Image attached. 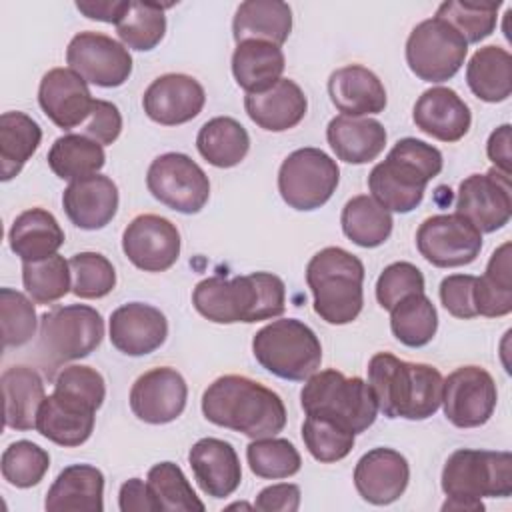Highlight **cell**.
Returning <instances> with one entry per match:
<instances>
[{"label":"cell","instance_id":"4","mask_svg":"<svg viewBox=\"0 0 512 512\" xmlns=\"http://www.w3.org/2000/svg\"><path fill=\"white\" fill-rule=\"evenodd\" d=\"M442 152L418 138L398 140L368 174L372 198L388 212L408 214L420 206L426 184L442 172Z\"/></svg>","mask_w":512,"mask_h":512},{"label":"cell","instance_id":"33","mask_svg":"<svg viewBox=\"0 0 512 512\" xmlns=\"http://www.w3.org/2000/svg\"><path fill=\"white\" fill-rule=\"evenodd\" d=\"M8 242L22 262H36L58 254L64 244V230L52 212L28 208L12 222Z\"/></svg>","mask_w":512,"mask_h":512},{"label":"cell","instance_id":"57","mask_svg":"<svg viewBox=\"0 0 512 512\" xmlns=\"http://www.w3.org/2000/svg\"><path fill=\"white\" fill-rule=\"evenodd\" d=\"M512 128L510 124H502L498 126L488 142H486V154L488 158L494 162V168L510 174V160H512V154H510V142H512Z\"/></svg>","mask_w":512,"mask_h":512},{"label":"cell","instance_id":"24","mask_svg":"<svg viewBox=\"0 0 512 512\" xmlns=\"http://www.w3.org/2000/svg\"><path fill=\"white\" fill-rule=\"evenodd\" d=\"M188 462L200 490L212 498H226L242 482V466L234 446L220 438H200L188 452Z\"/></svg>","mask_w":512,"mask_h":512},{"label":"cell","instance_id":"50","mask_svg":"<svg viewBox=\"0 0 512 512\" xmlns=\"http://www.w3.org/2000/svg\"><path fill=\"white\" fill-rule=\"evenodd\" d=\"M34 300L14 288H0V322L4 348H18L36 334L38 318Z\"/></svg>","mask_w":512,"mask_h":512},{"label":"cell","instance_id":"28","mask_svg":"<svg viewBox=\"0 0 512 512\" xmlns=\"http://www.w3.org/2000/svg\"><path fill=\"white\" fill-rule=\"evenodd\" d=\"M244 108L248 118L262 130L284 132L298 126L308 110L304 90L290 78H280L272 88L246 94Z\"/></svg>","mask_w":512,"mask_h":512},{"label":"cell","instance_id":"18","mask_svg":"<svg viewBox=\"0 0 512 512\" xmlns=\"http://www.w3.org/2000/svg\"><path fill=\"white\" fill-rule=\"evenodd\" d=\"M180 232L176 224L158 214H140L122 234L124 256L144 272H164L180 256Z\"/></svg>","mask_w":512,"mask_h":512},{"label":"cell","instance_id":"40","mask_svg":"<svg viewBox=\"0 0 512 512\" xmlns=\"http://www.w3.org/2000/svg\"><path fill=\"white\" fill-rule=\"evenodd\" d=\"M106 164L102 144L84 134H64L48 150V166L62 180H80Z\"/></svg>","mask_w":512,"mask_h":512},{"label":"cell","instance_id":"1","mask_svg":"<svg viewBox=\"0 0 512 512\" xmlns=\"http://www.w3.org/2000/svg\"><path fill=\"white\" fill-rule=\"evenodd\" d=\"M202 414L208 422L252 440L276 436L286 426L282 398L242 374H226L208 384L202 394Z\"/></svg>","mask_w":512,"mask_h":512},{"label":"cell","instance_id":"15","mask_svg":"<svg viewBox=\"0 0 512 512\" xmlns=\"http://www.w3.org/2000/svg\"><path fill=\"white\" fill-rule=\"evenodd\" d=\"M68 66L88 84L100 88L122 86L132 74L128 48L102 32H78L66 48Z\"/></svg>","mask_w":512,"mask_h":512},{"label":"cell","instance_id":"38","mask_svg":"<svg viewBox=\"0 0 512 512\" xmlns=\"http://www.w3.org/2000/svg\"><path fill=\"white\" fill-rule=\"evenodd\" d=\"M474 306L478 316L500 318L512 312V262L510 242L498 246L474 286Z\"/></svg>","mask_w":512,"mask_h":512},{"label":"cell","instance_id":"6","mask_svg":"<svg viewBox=\"0 0 512 512\" xmlns=\"http://www.w3.org/2000/svg\"><path fill=\"white\" fill-rule=\"evenodd\" d=\"M314 312L328 324L342 326L358 318L364 306V264L340 246L316 252L306 266Z\"/></svg>","mask_w":512,"mask_h":512},{"label":"cell","instance_id":"2","mask_svg":"<svg viewBox=\"0 0 512 512\" xmlns=\"http://www.w3.org/2000/svg\"><path fill=\"white\" fill-rule=\"evenodd\" d=\"M192 304L210 322L252 324L282 316L286 286L272 272H252L234 278L210 276L196 284Z\"/></svg>","mask_w":512,"mask_h":512},{"label":"cell","instance_id":"12","mask_svg":"<svg viewBox=\"0 0 512 512\" xmlns=\"http://www.w3.org/2000/svg\"><path fill=\"white\" fill-rule=\"evenodd\" d=\"M146 186L160 204L180 214H198L210 198L206 172L182 152L156 156L148 166Z\"/></svg>","mask_w":512,"mask_h":512},{"label":"cell","instance_id":"7","mask_svg":"<svg viewBox=\"0 0 512 512\" xmlns=\"http://www.w3.org/2000/svg\"><path fill=\"white\" fill-rule=\"evenodd\" d=\"M300 404L306 416L332 420L354 434L368 430L378 414L368 382L360 376H344L334 368L314 372L306 380Z\"/></svg>","mask_w":512,"mask_h":512},{"label":"cell","instance_id":"43","mask_svg":"<svg viewBox=\"0 0 512 512\" xmlns=\"http://www.w3.org/2000/svg\"><path fill=\"white\" fill-rule=\"evenodd\" d=\"M146 482L164 512H202L204 502L196 496L180 466L174 462H158L148 470Z\"/></svg>","mask_w":512,"mask_h":512},{"label":"cell","instance_id":"14","mask_svg":"<svg viewBox=\"0 0 512 512\" xmlns=\"http://www.w3.org/2000/svg\"><path fill=\"white\" fill-rule=\"evenodd\" d=\"M100 406L102 402L92 396L54 384V392L44 398L38 410L36 430L58 446H80L92 436Z\"/></svg>","mask_w":512,"mask_h":512},{"label":"cell","instance_id":"56","mask_svg":"<svg viewBox=\"0 0 512 512\" xmlns=\"http://www.w3.org/2000/svg\"><path fill=\"white\" fill-rule=\"evenodd\" d=\"M130 6V0H78L76 8L90 20L106 22V24H118L122 16L126 14Z\"/></svg>","mask_w":512,"mask_h":512},{"label":"cell","instance_id":"47","mask_svg":"<svg viewBox=\"0 0 512 512\" xmlns=\"http://www.w3.org/2000/svg\"><path fill=\"white\" fill-rule=\"evenodd\" d=\"M48 468V452L30 440H16L2 452L0 470L10 486L32 488L46 476Z\"/></svg>","mask_w":512,"mask_h":512},{"label":"cell","instance_id":"25","mask_svg":"<svg viewBox=\"0 0 512 512\" xmlns=\"http://www.w3.org/2000/svg\"><path fill=\"white\" fill-rule=\"evenodd\" d=\"M412 120L416 128L440 142H458L468 134L472 114L456 90L434 86L416 100Z\"/></svg>","mask_w":512,"mask_h":512},{"label":"cell","instance_id":"16","mask_svg":"<svg viewBox=\"0 0 512 512\" xmlns=\"http://www.w3.org/2000/svg\"><path fill=\"white\" fill-rule=\"evenodd\" d=\"M498 402L492 374L480 366H460L444 378L442 408L456 428H476L490 420Z\"/></svg>","mask_w":512,"mask_h":512},{"label":"cell","instance_id":"52","mask_svg":"<svg viewBox=\"0 0 512 512\" xmlns=\"http://www.w3.org/2000/svg\"><path fill=\"white\" fill-rule=\"evenodd\" d=\"M476 276L472 274H450L440 282V302L448 314L460 320H470L476 314L474 306Z\"/></svg>","mask_w":512,"mask_h":512},{"label":"cell","instance_id":"42","mask_svg":"<svg viewBox=\"0 0 512 512\" xmlns=\"http://www.w3.org/2000/svg\"><path fill=\"white\" fill-rule=\"evenodd\" d=\"M172 4L130 2L126 14L116 24V34L126 48L148 52L160 44L166 34L164 10Z\"/></svg>","mask_w":512,"mask_h":512},{"label":"cell","instance_id":"48","mask_svg":"<svg viewBox=\"0 0 512 512\" xmlns=\"http://www.w3.org/2000/svg\"><path fill=\"white\" fill-rule=\"evenodd\" d=\"M72 294L84 300L108 296L116 286V270L100 252H78L70 260Z\"/></svg>","mask_w":512,"mask_h":512},{"label":"cell","instance_id":"8","mask_svg":"<svg viewBox=\"0 0 512 512\" xmlns=\"http://www.w3.org/2000/svg\"><path fill=\"white\" fill-rule=\"evenodd\" d=\"M256 362L270 374L304 382L318 372L322 344L316 332L298 318H280L260 328L252 338Z\"/></svg>","mask_w":512,"mask_h":512},{"label":"cell","instance_id":"21","mask_svg":"<svg viewBox=\"0 0 512 512\" xmlns=\"http://www.w3.org/2000/svg\"><path fill=\"white\" fill-rule=\"evenodd\" d=\"M88 82L72 68L48 70L38 86V104L42 112L62 130L82 126L94 106Z\"/></svg>","mask_w":512,"mask_h":512},{"label":"cell","instance_id":"3","mask_svg":"<svg viewBox=\"0 0 512 512\" xmlns=\"http://www.w3.org/2000/svg\"><path fill=\"white\" fill-rule=\"evenodd\" d=\"M368 386L386 418L426 420L442 404L444 378L430 364L378 352L368 362Z\"/></svg>","mask_w":512,"mask_h":512},{"label":"cell","instance_id":"13","mask_svg":"<svg viewBox=\"0 0 512 512\" xmlns=\"http://www.w3.org/2000/svg\"><path fill=\"white\" fill-rule=\"evenodd\" d=\"M416 248L438 268H458L474 262L482 250V232L460 214H436L416 230Z\"/></svg>","mask_w":512,"mask_h":512},{"label":"cell","instance_id":"53","mask_svg":"<svg viewBox=\"0 0 512 512\" xmlns=\"http://www.w3.org/2000/svg\"><path fill=\"white\" fill-rule=\"evenodd\" d=\"M122 132V114L116 104L108 100H94L88 120L82 124V134L102 146L116 142Z\"/></svg>","mask_w":512,"mask_h":512},{"label":"cell","instance_id":"37","mask_svg":"<svg viewBox=\"0 0 512 512\" xmlns=\"http://www.w3.org/2000/svg\"><path fill=\"white\" fill-rule=\"evenodd\" d=\"M196 148L208 164L216 168H232L246 158L250 150V136L238 120L230 116H216L204 122L198 130Z\"/></svg>","mask_w":512,"mask_h":512},{"label":"cell","instance_id":"49","mask_svg":"<svg viewBox=\"0 0 512 512\" xmlns=\"http://www.w3.org/2000/svg\"><path fill=\"white\" fill-rule=\"evenodd\" d=\"M354 432L318 416H306L302 424V440L310 456L318 462L330 464L346 458L354 448Z\"/></svg>","mask_w":512,"mask_h":512},{"label":"cell","instance_id":"55","mask_svg":"<svg viewBox=\"0 0 512 512\" xmlns=\"http://www.w3.org/2000/svg\"><path fill=\"white\" fill-rule=\"evenodd\" d=\"M118 508L122 512H158V504L148 482L140 478H130L120 486Z\"/></svg>","mask_w":512,"mask_h":512},{"label":"cell","instance_id":"30","mask_svg":"<svg viewBox=\"0 0 512 512\" xmlns=\"http://www.w3.org/2000/svg\"><path fill=\"white\" fill-rule=\"evenodd\" d=\"M386 128L368 116H336L328 122L326 140L336 158L348 164H368L376 160L386 146Z\"/></svg>","mask_w":512,"mask_h":512},{"label":"cell","instance_id":"19","mask_svg":"<svg viewBox=\"0 0 512 512\" xmlns=\"http://www.w3.org/2000/svg\"><path fill=\"white\" fill-rule=\"evenodd\" d=\"M186 400V380L170 366H158L140 374L130 388V410L146 424L174 422L184 412Z\"/></svg>","mask_w":512,"mask_h":512},{"label":"cell","instance_id":"32","mask_svg":"<svg viewBox=\"0 0 512 512\" xmlns=\"http://www.w3.org/2000/svg\"><path fill=\"white\" fill-rule=\"evenodd\" d=\"M4 426L12 430L36 428L38 410L46 398L42 376L30 366H10L2 372Z\"/></svg>","mask_w":512,"mask_h":512},{"label":"cell","instance_id":"22","mask_svg":"<svg viewBox=\"0 0 512 512\" xmlns=\"http://www.w3.org/2000/svg\"><path fill=\"white\" fill-rule=\"evenodd\" d=\"M110 342L126 356H146L168 336L166 316L152 304L128 302L110 314Z\"/></svg>","mask_w":512,"mask_h":512},{"label":"cell","instance_id":"26","mask_svg":"<svg viewBox=\"0 0 512 512\" xmlns=\"http://www.w3.org/2000/svg\"><path fill=\"white\" fill-rule=\"evenodd\" d=\"M118 200V186L104 174L72 180L62 194L64 212L80 230L104 228L116 216Z\"/></svg>","mask_w":512,"mask_h":512},{"label":"cell","instance_id":"54","mask_svg":"<svg viewBox=\"0 0 512 512\" xmlns=\"http://www.w3.org/2000/svg\"><path fill=\"white\" fill-rule=\"evenodd\" d=\"M254 508L260 512H296L300 508V488L290 482L266 486L258 492Z\"/></svg>","mask_w":512,"mask_h":512},{"label":"cell","instance_id":"17","mask_svg":"<svg viewBox=\"0 0 512 512\" xmlns=\"http://www.w3.org/2000/svg\"><path fill=\"white\" fill-rule=\"evenodd\" d=\"M456 214L470 220L480 232L504 228L512 216L510 174L490 168L464 178L456 196Z\"/></svg>","mask_w":512,"mask_h":512},{"label":"cell","instance_id":"5","mask_svg":"<svg viewBox=\"0 0 512 512\" xmlns=\"http://www.w3.org/2000/svg\"><path fill=\"white\" fill-rule=\"evenodd\" d=\"M446 502L442 510L482 512V498L512 494V454L506 450H454L440 478Z\"/></svg>","mask_w":512,"mask_h":512},{"label":"cell","instance_id":"10","mask_svg":"<svg viewBox=\"0 0 512 512\" xmlns=\"http://www.w3.org/2000/svg\"><path fill=\"white\" fill-rule=\"evenodd\" d=\"M340 182V168L320 148H298L284 158L278 170V192L282 200L300 212L324 206Z\"/></svg>","mask_w":512,"mask_h":512},{"label":"cell","instance_id":"36","mask_svg":"<svg viewBox=\"0 0 512 512\" xmlns=\"http://www.w3.org/2000/svg\"><path fill=\"white\" fill-rule=\"evenodd\" d=\"M42 140L40 124L24 112L12 110L0 116V178L12 180L38 150Z\"/></svg>","mask_w":512,"mask_h":512},{"label":"cell","instance_id":"29","mask_svg":"<svg viewBox=\"0 0 512 512\" xmlns=\"http://www.w3.org/2000/svg\"><path fill=\"white\" fill-rule=\"evenodd\" d=\"M48 512H102L104 474L92 464L66 466L46 492Z\"/></svg>","mask_w":512,"mask_h":512},{"label":"cell","instance_id":"31","mask_svg":"<svg viewBox=\"0 0 512 512\" xmlns=\"http://www.w3.org/2000/svg\"><path fill=\"white\" fill-rule=\"evenodd\" d=\"M286 68L280 46L266 40H242L232 54V74L246 94H258L272 88Z\"/></svg>","mask_w":512,"mask_h":512},{"label":"cell","instance_id":"44","mask_svg":"<svg viewBox=\"0 0 512 512\" xmlns=\"http://www.w3.org/2000/svg\"><path fill=\"white\" fill-rule=\"evenodd\" d=\"M22 284L36 304H52L72 290L70 264L60 254L22 262Z\"/></svg>","mask_w":512,"mask_h":512},{"label":"cell","instance_id":"46","mask_svg":"<svg viewBox=\"0 0 512 512\" xmlns=\"http://www.w3.org/2000/svg\"><path fill=\"white\" fill-rule=\"evenodd\" d=\"M502 2H464L448 0L436 10V16L456 28L468 44H478L488 38L498 22V8Z\"/></svg>","mask_w":512,"mask_h":512},{"label":"cell","instance_id":"35","mask_svg":"<svg viewBox=\"0 0 512 512\" xmlns=\"http://www.w3.org/2000/svg\"><path fill=\"white\" fill-rule=\"evenodd\" d=\"M466 82L472 94L484 102H504L512 92V56L502 46L478 48L468 66Z\"/></svg>","mask_w":512,"mask_h":512},{"label":"cell","instance_id":"20","mask_svg":"<svg viewBox=\"0 0 512 512\" xmlns=\"http://www.w3.org/2000/svg\"><path fill=\"white\" fill-rule=\"evenodd\" d=\"M206 102L202 84L188 74H162L146 88L142 108L146 116L162 126H178L194 120Z\"/></svg>","mask_w":512,"mask_h":512},{"label":"cell","instance_id":"51","mask_svg":"<svg viewBox=\"0 0 512 512\" xmlns=\"http://www.w3.org/2000/svg\"><path fill=\"white\" fill-rule=\"evenodd\" d=\"M416 292H424V276L412 262H392L378 276L376 300L388 312L402 298Z\"/></svg>","mask_w":512,"mask_h":512},{"label":"cell","instance_id":"34","mask_svg":"<svg viewBox=\"0 0 512 512\" xmlns=\"http://www.w3.org/2000/svg\"><path fill=\"white\" fill-rule=\"evenodd\" d=\"M292 32V10L280 0H246L236 8L232 36L242 40H266L282 46Z\"/></svg>","mask_w":512,"mask_h":512},{"label":"cell","instance_id":"45","mask_svg":"<svg viewBox=\"0 0 512 512\" xmlns=\"http://www.w3.org/2000/svg\"><path fill=\"white\" fill-rule=\"evenodd\" d=\"M246 460L258 478L280 480L300 472L302 458L296 446L286 438H256L246 446Z\"/></svg>","mask_w":512,"mask_h":512},{"label":"cell","instance_id":"39","mask_svg":"<svg viewBox=\"0 0 512 512\" xmlns=\"http://www.w3.org/2000/svg\"><path fill=\"white\" fill-rule=\"evenodd\" d=\"M342 232L362 248L382 246L392 234V214L372 196L360 194L350 198L340 214Z\"/></svg>","mask_w":512,"mask_h":512},{"label":"cell","instance_id":"41","mask_svg":"<svg viewBox=\"0 0 512 512\" xmlns=\"http://www.w3.org/2000/svg\"><path fill=\"white\" fill-rule=\"evenodd\" d=\"M390 330L408 348H422L436 336L438 312L424 292L402 298L390 310Z\"/></svg>","mask_w":512,"mask_h":512},{"label":"cell","instance_id":"27","mask_svg":"<svg viewBox=\"0 0 512 512\" xmlns=\"http://www.w3.org/2000/svg\"><path fill=\"white\" fill-rule=\"evenodd\" d=\"M328 94L338 112L352 118L380 114L388 102L382 80L362 64L334 70L328 78Z\"/></svg>","mask_w":512,"mask_h":512},{"label":"cell","instance_id":"11","mask_svg":"<svg viewBox=\"0 0 512 512\" xmlns=\"http://www.w3.org/2000/svg\"><path fill=\"white\" fill-rule=\"evenodd\" d=\"M468 42L446 20L434 16L416 24L406 40V62L424 82L450 80L464 64Z\"/></svg>","mask_w":512,"mask_h":512},{"label":"cell","instance_id":"9","mask_svg":"<svg viewBox=\"0 0 512 512\" xmlns=\"http://www.w3.org/2000/svg\"><path fill=\"white\" fill-rule=\"evenodd\" d=\"M104 338L102 314L86 304L56 306L40 316L38 354L48 376L66 362L94 352Z\"/></svg>","mask_w":512,"mask_h":512},{"label":"cell","instance_id":"23","mask_svg":"<svg viewBox=\"0 0 512 512\" xmlns=\"http://www.w3.org/2000/svg\"><path fill=\"white\" fill-rule=\"evenodd\" d=\"M410 480L408 460L394 448L368 450L354 468V486L362 500L386 506L396 502Z\"/></svg>","mask_w":512,"mask_h":512}]
</instances>
